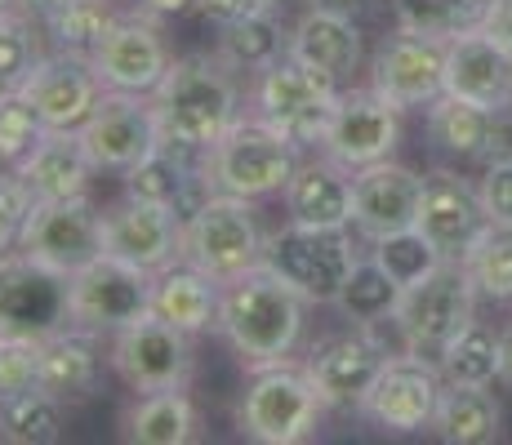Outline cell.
Here are the masks:
<instances>
[{
	"label": "cell",
	"mask_w": 512,
	"mask_h": 445,
	"mask_svg": "<svg viewBox=\"0 0 512 445\" xmlns=\"http://www.w3.org/2000/svg\"><path fill=\"white\" fill-rule=\"evenodd\" d=\"M370 5L374 0H308V9H330V14H348V18L366 14Z\"/></svg>",
	"instance_id": "681fc988"
},
{
	"label": "cell",
	"mask_w": 512,
	"mask_h": 445,
	"mask_svg": "<svg viewBox=\"0 0 512 445\" xmlns=\"http://www.w3.org/2000/svg\"><path fill=\"white\" fill-rule=\"evenodd\" d=\"M490 125H495V112L477 103H464L455 94H441L437 103L428 107V138L437 152L459 156V161H477L481 147L490 138Z\"/></svg>",
	"instance_id": "1f68e13d"
},
{
	"label": "cell",
	"mask_w": 512,
	"mask_h": 445,
	"mask_svg": "<svg viewBox=\"0 0 512 445\" xmlns=\"http://www.w3.org/2000/svg\"><path fill=\"white\" fill-rule=\"evenodd\" d=\"M459 5H468L472 14H486V5H490V0H459Z\"/></svg>",
	"instance_id": "f5cc1de1"
},
{
	"label": "cell",
	"mask_w": 512,
	"mask_h": 445,
	"mask_svg": "<svg viewBox=\"0 0 512 445\" xmlns=\"http://www.w3.org/2000/svg\"><path fill=\"white\" fill-rule=\"evenodd\" d=\"M41 41L27 14L0 9V94H18L41 63Z\"/></svg>",
	"instance_id": "f35d334b"
},
{
	"label": "cell",
	"mask_w": 512,
	"mask_h": 445,
	"mask_svg": "<svg viewBox=\"0 0 512 445\" xmlns=\"http://www.w3.org/2000/svg\"><path fill=\"white\" fill-rule=\"evenodd\" d=\"M174 54L165 45V32L156 18L125 14L112 23V32L98 41L90 54V67L107 89H125V94H152L165 81Z\"/></svg>",
	"instance_id": "2e32d148"
},
{
	"label": "cell",
	"mask_w": 512,
	"mask_h": 445,
	"mask_svg": "<svg viewBox=\"0 0 512 445\" xmlns=\"http://www.w3.org/2000/svg\"><path fill=\"white\" fill-rule=\"evenodd\" d=\"M263 9H272L268 0H196V14H201L205 23H214V27L241 23V18L263 14Z\"/></svg>",
	"instance_id": "f6af8a7d"
},
{
	"label": "cell",
	"mask_w": 512,
	"mask_h": 445,
	"mask_svg": "<svg viewBox=\"0 0 512 445\" xmlns=\"http://www.w3.org/2000/svg\"><path fill=\"white\" fill-rule=\"evenodd\" d=\"M339 94L343 89L334 76L299 63L294 54H285L281 63H272L268 72L254 76V116L277 125L299 147H308V143L317 147L334 107H339Z\"/></svg>",
	"instance_id": "ba28073f"
},
{
	"label": "cell",
	"mask_w": 512,
	"mask_h": 445,
	"mask_svg": "<svg viewBox=\"0 0 512 445\" xmlns=\"http://www.w3.org/2000/svg\"><path fill=\"white\" fill-rule=\"evenodd\" d=\"M397 5V23L401 32L428 36V41H455L468 27H481V14H472L459 0H392Z\"/></svg>",
	"instance_id": "ab89813d"
},
{
	"label": "cell",
	"mask_w": 512,
	"mask_h": 445,
	"mask_svg": "<svg viewBox=\"0 0 512 445\" xmlns=\"http://www.w3.org/2000/svg\"><path fill=\"white\" fill-rule=\"evenodd\" d=\"M192 334L174 330L170 321L147 312L143 321L116 330L112 339V370L121 374V383L130 392H165L183 388L192 374Z\"/></svg>",
	"instance_id": "5bb4252c"
},
{
	"label": "cell",
	"mask_w": 512,
	"mask_h": 445,
	"mask_svg": "<svg viewBox=\"0 0 512 445\" xmlns=\"http://www.w3.org/2000/svg\"><path fill=\"white\" fill-rule=\"evenodd\" d=\"M290 54L299 58V63L334 76V81H343V76H352L361 67L357 18L330 14V9H308V14L290 27Z\"/></svg>",
	"instance_id": "83f0119b"
},
{
	"label": "cell",
	"mask_w": 512,
	"mask_h": 445,
	"mask_svg": "<svg viewBox=\"0 0 512 445\" xmlns=\"http://www.w3.org/2000/svg\"><path fill=\"white\" fill-rule=\"evenodd\" d=\"M27 210H32V192L23 187V178L0 174V254L18 245V232H23Z\"/></svg>",
	"instance_id": "7bdbcfd3"
},
{
	"label": "cell",
	"mask_w": 512,
	"mask_h": 445,
	"mask_svg": "<svg viewBox=\"0 0 512 445\" xmlns=\"http://www.w3.org/2000/svg\"><path fill=\"white\" fill-rule=\"evenodd\" d=\"M125 441L134 445H187L196 437V405L187 401L183 388L143 392L121 419Z\"/></svg>",
	"instance_id": "f546056e"
},
{
	"label": "cell",
	"mask_w": 512,
	"mask_h": 445,
	"mask_svg": "<svg viewBox=\"0 0 512 445\" xmlns=\"http://www.w3.org/2000/svg\"><path fill=\"white\" fill-rule=\"evenodd\" d=\"M63 325H72V316H67V276L32 263L18 245L0 254V334L49 339Z\"/></svg>",
	"instance_id": "4fadbf2b"
},
{
	"label": "cell",
	"mask_w": 512,
	"mask_h": 445,
	"mask_svg": "<svg viewBox=\"0 0 512 445\" xmlns=\"http://www.w3.org/2000/svg\"><path fill=\"white\" fill-rule=\"evenodd\" d=\"M9 5H18V0H0V9H9Z\"/></svg>",
	"instance_id": "db71d44e"
},
{
	"label": "cell",
	"mask_w": 512,
	"mask_h": 445,
	"mask_svg": "<svg viewBox=\"0 0 512 445\" xmlns=\"http://www.w3.org/2000/svg\"><path fill=\"white\" fill-rule=\"evenodd\" d=\"M499 383L512 388V325L499 330Z\"/></svg>",
	"instance_id": "f907efd6"
},
{
	"label": "cell",
	"mask_w": 512,
	"mask_h": 445,
	"mask_svg": "<svg viewBox=\"0 0 512 445\" xmlns=\"http://www.w3.org/2000/svg\"><path fill=\"white\" fill-rule=\"evenodd\" d=\"M27 103L41 112L45 130H81L94 116L98 98L107 94V85L98 81V72L90 67V58L54 49L36 63V72L27 76V85L18 89Z\"/></svg>",
	"instance_id": "d6986e66"
},
{
	"label": "cell",
	"mask_w": 512,
	"mask_h": 445,
	"mask_svg": "<svg viewBox=\"0 0 512 445\" xmlns=\"http://www.w3.org/2000/svg\"><path fill=\"white\" fill-rule=\"evenodd\" d=\"M152 312V276L143 267L98 254L76 276H67V316L94 334H116Z\"/></svg>",
	"instance_id": "9c48e42d"
},
{
	"label": "cell",
	"mask_w": 512,
	"mask_h": 445,
	"mask_svg": "<svg viewBox=\"0 0 512 445\" xmlns=\"http://www.w3.org/2000/svg\"><path fill=\"white\" fill-rule=\"evenodd\" d=\"M499 428H504V410L490 388H464V383L441 388L432 432L446 445H490L499 441Z\"/></svg>",
	"instance_id": "f1b7e54d"
},
{
	"label": "cell",
	"mask_w": 512,
	"mask_h": 445,
	"mask_svg": "<svg viewBox=\"0 0 512 445\" xmlns=\"http://www.w3.org/2000/svg\"><path fill=\"white\" fill-rule=\"evenodd\" d=\"M383 365H388V348L374 339L366 325H352L348 334L321 339L317 348L308 352L303 370H308L312 388H317V397L326 410L352 414L366 405Z\"/></svg>",
	"instance_id": "9a60e30c"
},
{
	"label": "cell",
	"mask_w": 512,
	"mask_h": 445,
	"mask_svg": "<svg viewBox=\"0 0 512 445\" xmlns=\"http://www.w3.org/2000/svg\"><path fill=\"white\" fill-rule=\"evenodd\" d=\"M397 143H401V107L392 98H383L374 85H366L339 94V107H334L317 152L357 174L374 161H388L397 152Z\"/></svg>",
	"instance_id": "8fae6325"
},
{
	"label": "cell",
	"mask_w": 512,
	"mask_h": 445,
	"mask_svg": "<svg viewBox=\"0 0 512 445\" xmlns=\"http://www.w3.org/2000/svg\"><path fill=\"white\" fill-rule=\"evenodd\" d=\"M0 98H5V94H0Z\"/></svg>",
	"instance_id": "9f6ffc18"
},
{
	"label": "cell",
	"mask_w": 512,
	"mask_h": 445,
	"mask_svg": "<svg viewBox=\"0 0 512 445\" xmlns=\"http://www.w3.org/2000/svg\"><path fill=\"white\" fill-rule=\"evenodd\" d=\"M370 85L379 89L383 98H392L401 112H410V107H432L446 94V41L397 32L374 54Z\"/></svg>",
	"instance_id": "ffe728a7"
},
{
	"label": "cell",
	"mask_w": 512,
	"mask_h": 445,
	"mask_svg": "<svg viewBox=\"0 0 512 445\" xmlns=\"http://www.w3.org/2000/svg\"><path fill=\"white\" fill-rule=\"evenodd\" d=\"M45 138V121L23 94H5L0 98V165L14 170L27 152Z\"/></svg>",
	"instance_id": "60d3db41"
},
{
	"label": "cell",
	"mask_w": 512,
	"mask_h": 445,
	"mask_svg": "<svg viewBox=\"0 0 512 445\" xmlns=\"http://www.w3.org/2000/svg\"><path fill=\"white\" fill-rule=\"evenodd\" d=\"M152 107L161 143L183 152H210L241 116V89L219 54H183L152 89Z\"/></svg>",
	"instance_id": "6da1fadb"
},
{
	"label": "cell",
	"mask_w": 512,
	"mask_h": 445,
	"mask_svg": "<svg viewBox=\"0 0 512 445\" xmlns=\"http://www.w3.org/2000/svg\"><path fill=\"white\" fill-rule=\"evenodd\" d=\"M18 5L27 9L32 18H54L63 5H72V0H18Z\"/></svg>",
	"instance_id": "816d5d0a"
},
{
	"label": "cell",
	"mask_w": 512,
	"mask_h": 445,
	"mask_svg": "<svg viewBox=\"0 0 512 445\" xmlns=\"http://www.w3.org/2000/svg\"><path fill=\"white\" fill-rule=\"evenodd\" d=\"M98 334L81 325H63L41 343V388L63 405L90 401L98 392L103 356H98Z\"/></svg>",
	"instance_id": "4316f807"
},
{
	"label": "cell",
	"mask_w": 512,
	"mask_h": 445,
	"mask_svg": "<svg viewBox=\"0 0 512 445\" xmlns=\"http://www.w3.org/2000/svg\"><path fill=\"white\" fill-rule=\"evenodd\" d=\"M441 388H446V379H441V370L432 361L410 356V352L388 356V365L374 379L361 414L388 432H423V428H432Z\"/></svg>",
	"instance_id": "ac0fdd59"
},
{
	"label": "cell",
	"mask_w": 512,
	"mask_h": 445,
	"mask_svg": "<svg viewBox=\"0 0 512 445\" xmlns=\"http://www.w3.org/2000/svg\"><path fill=\"white\" fill-rule=\"evenodd\" d=\"M303 312H308V299L294 294L277 272H268L259 263L223 285L219 334L232 343V352L250 370L254 365L290 361L303 339Z\"/></svg>",
	"instance_id": "7a4b0ae2"
},
{
	"label": "cell",
	"mask_w": 512,
	"mask_h": 445,
	"mask_svg": "<svg viewBox=\"0 0 512 445\" xmlns=\"http://www.w3.org/2000/svg\"><path fill=\"white\" fill-rule=\"evenodd\" d=\"M401 294L406 290L383 272V263L374 259V254H361L357 267H352V276L343 281L334 308H339L343 321H352V325H374V321H383V316L397 312Z\"/></svg>",
	"instance_id": "836d02e7"
},
{
	"label": "cell",
	"mask_w": 512,
	"mask_h": 445,
	"mask_svg": "<svg viewBox=\"0 0 512 445\" xmlns=\"http://www.w3.org/2000/svg\"><path fill=\"white\" fill-rule=\"evenodd\" d=\"M81 143L90 152L94 170L125 174L161 147V125H156L152 94H125V89H107L98 98L94 116L81 125Z\"/></svg>",
	"instance_id": "7c38bea8"
},
{
	"label": "cell",
	"mask_w": 512,
	"mask_h": 445,
	"mask_svg": "<svg viewBox=\"0 0 512 445\" xmlns=\"http://www.w3.org/2000/svg\"><path fill=\"white\" fill-rule=\"evenodd\" d=\"M187 9H196V0H139V14H147V18H179V14H187Z\"/></svg>",
	"instance_id": "c3c4849f"
},
{
	"label": "cell",
	"mask_w": 512,
	"mask_h": 445,
	"mask_svg": "<svg viewBox=\"0 0 512 445\" xmlns=\"http://www.w3.org/2000/svg\"><path fill=\"white\" fill-rule=\"evenodd\" d=\"M321 414H326V405L312 388L308 370L294 361H272L254 365L236 423H241V437L259 445H299L317 437Z\"/></svg>",
	"instance_id": "277c9868"
},
{
	"label": "cell",
	"mask_w": 512,
	"mask_h": 445,
	"mask_svg": "<svg viewBox=\"0 0 512 445\" xmlns=\"http://www.w3.org/2000/svg\"><path fill=\"white\" fill-rule=\"evenodd\" d=\"M370 254L383 263V272H388L392 281L401 285V290L419 285L423 276H432L441 263H446V254H441L437 245H432L428 236L419 232V227H406V232L379 236V241H370Z\"/></svg>",
	"instance_id": "8d00e7d4"
},
{
	"label": "cell",
	"mask_w": 512,
	"mask_h": 445,
	"mask_svg": "<svg viewBox=\"0 0 512 445\" xmlns=\"http://www.w3.org/2000/svg\"><path fill=\"white\" fill-rule=\"evenodd\" d=\"M18 250L32 263L49 267L58 276H76L85 263H94L103 250V214L90 205V196L72 201H32L18 232Z\"/></svg>",
	"instance_id": "30bf717a"
},
{
	"label": "cell",
	"mask_w": 512,
	"mask_h": 445,
	"mask_svg": "<svg viewBox=\"0 0 512 445\" xmlns=\"http://www.w3.org/2000/svg\"><path fill=\"white\" fill-rule=\"evenodd\" d=\"M504 161H512V107H499L495 112L490 138L477 156V165H504Z\"/></svg>",
	"instance_id": "bcb514c9"
},
{
	"label": "cell",
	"mask_w": 512,
	"mask_h": 445,
	"mask_svg": "<svg viewBox=\"0 0 512 445\" xmlns=\"http://www.w3.org/2000/svg\"><path fill=\"white\" fill-rule=\"evenodd\" d=\"M268 5H272V9H281V5H285V0H268Z\"/></svg>",
	"instance_id": "11a10c76"
},
{
	"label": "cell",
	"mask_w": 512,
	"mask_h": 445,
	"mask_svg": "<svg viewBox=\"0 0 512 445\" xmlns=\"http://www.w3.org/2000/svg\"><path fill=\"white\" fill-rule=\"evenodd\" d=\"M103 250L143 267L147 276H161L165 267L183 263V219L170 205L125 196L103 214Z\"/></svg>",
	"instance_id": "e0dca14e"
},
{
	"label": "cell",
	"mask_w": 512,
	"mask_h": 445,
	"mask_svg": "<svg viewBox=\"0 0 512 445\" xmlns=\"http://www.w3.org/2000/svg\"><path fill=\"white\" fill-rule=\"evenodd\" d=\"M263 227L254 201L245 196L214 192L192 219L183 223V263L210 272L214 281H236L250 267L263 263Z\"/></svg>",
	"instance_id": "8992f818"
},
{
	"label": "cell",
	"mask_w": 512,
	"mask_h": 445,
	"mask_svg": "<svg viewBox=\"0 0 512 445\" xmlns=\"http://www.w3.org/2000/svg\"><path fill=\"white\" fill-rule=\"evenodd\" d=\"M32 201H72L90 196L94 161L81 143V130H45V138L14 165Z\"/></svg>",
	"instance_id": "cb8c5ba5"
},
{
	"label": "cell",
	"mask_w": 512,
	"mask_h": 445,
	"mask_svg": "<svg viewBox=\"0 0 512 445\" xmlns=\"http://www.w3.org/2000/svg\"><path fill=\"white\" fill-rule=\"evenodd\" d=\"M459 259H464L481 299L512 303V227L508 223H486Z\"/></svg>",
	"instance_id": "d590c367"
},
{
	"label": "cell",
	"mask_w": 512,
	"mask_h": 445,
	"mask_svg": "<svg viewBox=\"0 0 512 445\" xmlns=\"http://www.w3.org/2000/svg\"><path fill=\"white\" fill-rule=\"evenodd\" d=\"M419 205H423V174L392 161V156L352 174V227L366 241L419 227Z\"/></svg>",
	"instance_id": "44dd1931"
},
{
	"label": "cell",
	"mask_w": 512,
	"mask_h": 445,
	"mask_svg": "<svg viewBox=\"0 0 512 445\" xmlns=\"http://www.w3.org/2000/svg\"><path fill=\"white\" fill-rule=\"evenodd\" d=\"M299 152L303 147L263 116H236L232 130L205 152V170H210L214 192L268 201V196H281L285 183L294 178L303 161Z\"/></svg>",
	"instance_id": "3957f363"
},
{
	"label": "cell",
	"mask_w": 512,
	"mask_h": 445,
	"mask_svg": "<svg viewBox=\"0 0 512 445\" xmlns=\"http://www.w3.org/2000/svg\"><path fill=\"white\" fill-rule=\"evenodd\" d=\"M357 259H361V245L352 241L348 227H299L285 219V227L263 236V267L277 272L308 303L339 299Z\"/></svg>",
	"instance_id": "5b68a950"
},
{
	"label": "cell",
	"mask_w": 512,
	"mask_h": 445,
	"mask_svg": "<svg viewBox=\"0 0 512 445\" xmlns=\"http://www.w3.org/2000/svg\"><path fill=\"white\" fill-rule=\"evenodd\" d=\"M112 23H116L112 0H72V5H63L54 18H45V32H49V41H54V49L90 58L98 41L112 32Z\"/></svg>",
	"instance_id": "74e56055"
},
{
	"label": "cell",
	"mask_w": 512,
	"mask_h": 445,
	"mask_svg": "<svg viewBox=\"0 0 512 445\" xmlns=\"http://www.w3.org/2000/svg\"><path fill=\"white\" fill-rule=\"evenodd\" d=\"M472 303H477V285H472L464 259H446L432 276L410 285L392 312L401 325V339H406V352L437 365L446 343L472 321Z\"/></svg>",
	"instance_id": "52a82bcc"
},
{
	"label": "cell",
	"mask_w": 512,
	"mask_h": 445,
	"mask_svg": "<svg viewBox=\"0 0 512 445\" xmlns=\"http://www.w3.org/2000/svg\"><path fill=\"white\" fill-rule=\"evenodd\" d=\"M285 219L299 227H352V170L317 152L285 183Z\"/></svg>",
	"instance_id": "d4e9b609"
},
{
	"label": "cell",
	"mask_w": 512,
	"mask_h": 445,
	"mask_svg": "<svg viewBox=\"0 0 512 445\" xmlns=\"http://www.w3.org/2000/svg\"><path fill=\"white\" fill-rule=\"evenodd\" d=\"M441 379L446 383H464V388H490L499 379V334L490 325H481L477 316L446 343L437 361Z\"/></svg>",
	"instance_id": "d6a6232c"
},
{
	"label": "cell",
	"mask_w": 512,
	"mask_h": 445,
	"mask_svg": "<svg viewBox=\"0 0 512 445\" xmlns=\"http://www.w3.org/2000/svg\"><path fill=\"white\" fill-rule=\"evenodd\" d=\"M219 308H223V281L192 263H174L161 276H152V316L170 321L183 334H205L219 330Z\"/></svg>",
	"instance_id": "484cf974"
},
{
	"label": "cell",
	"mask_w": 512,
	"mask_h": 445,
	"mask_svg": "<svg viewBox=\"0 0 512 445\" xmlns=\"http://www.w3.org/2000/svg\"><path fill=\"white\" fill-rule=\"evenodd\" d=\"M214 54H219L232 72L259 76V72H268L272 63H281V58L290 54V32L281 27V18L272 14V9H263V14H250V18H241V23L219 27V45H214Z\"/></svg>",
	"instance_id": "4dcf8cb0"
},
{
	"label": "cell",
	"mask_w": 512,
	"mask_h": 445,
	"mask_svg": "<svg viewBox=\"0 0 512 445\" xmlns=\"http://www.w3.org/2000/svg\"><path fill=\"white\" fill-rule=\"evenodd\" d=\"M481 32L495 36V41L512 54V0H490L486 14H481Z\"/></svg>",
	"instance_id": "7dc6e473"
},
{
	"label": "cell",
	"mask_w": 512,
	"mask_h": 445,
	"mask_svg": "<svg viewBox=\"0 0 512 445\" xmlns=\"http://www.w3.org/2000/svg\"><path fill=\"white\" fill-rule=\"evenodd\" d=\"M446 94L490 112L512 107V54L481 27H468L446 45Z\"/></svg>",
	"instance_id": "603a6c76"
},
{
	"label": "cell",
	"mask_w": 512,
	"mask_h": 445,
	"mask_svg": "<svg viewBox=\"0 0 512 445\" xmlns=\"http://www.w3.org/2000/svg\"><path fill=\"white\" fill-rule=\"evenodd\" d=\"M477 192H481V205H486V219L512 227V161L486 165V174H481V187H477Z\"/></svg>",
	"instance_id": "ee69618b"
},
{
	"label": "cell",
	"mask_w": 512,
	"mask_h": 445,
	"mask_svg": "<svg viewBox=\"0 0 512 445\" xmlns=\"http://www.w3.org/2000/svg\"><path fill=\"white\" fill-rule=\"evenodd\" d=\"M0 441L9 445H54L63 441V401L45 388L0 401Z\"/></svg>",
	"instance_id": "e575fe53"
},
{
	"label": "cell",
	"mask_w": 512,
	"mask_h": 445,
	"mask_svg": "<svg viewBox=\"0 0 512 445\" xmlns=\"http://www.w3.org/2000/svg\"><path fill=\"white\" fill-rule=\"evenodd\" d=\"M41 343L27 334H0V401L41 388Z\"/></svg>",
	"instance_id": "b9f144b4"
},
{
	"label": "cell",
	"mask_w": 512,
	"mask_h": 445,
	"mask_svg": "<svg viewBox=\"0 0 512 445\" xmlns=\"http://www.w3.org/2000/svg\"><path fill=\"white\" fill-rule=\"evenodd\" d=\"M486 205H481V192L459 178L455 170H432L423 178V205H419V232L437 245L446 259H459L477 232L486 227Z\"/></svg>",
	"instance_id": "7402d4cb"
}]
</instances>
